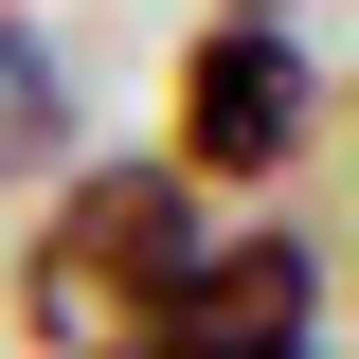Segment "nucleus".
I'll return each mask as SVG.
<instances>
[{
    "label": "nucleus",
    "mask_w": 359,
    "mask_h": 359,
    "mask_svg": "<svg viewBox=\"0 0 359 359\" xmlns=\"http://www.w3.org/2000/svg\"><path fill=\"white\" fill-rule=\"evenodd\" d=\"M180 269H198V198L126 144V162H54V198L0 252V287H18L36 359H144L180 323Z\"/></svg>",
    "instance_id": "f257e3e1"
},
{
    "label": "nucleus",
    "mask_w": 359,
    "mask_h": 359,
    "mask_svg": "<svg viewBox=\"0 0 359 359\" xmlns=\"http://www.w3.org/2000/svg\"><path fill=\"white\" fill-rule=\"evenodd\" d=\"M162 108H180V126L144 144V162H162L180 198H287V162L323 144V72H306L287 18H198Z\"/></svg>",
    "instance_id": "f03ea898"
},
{
    "label": "nucleus",
    "mask_w": 359,
    "mask_h": 359,
    "mask_svg": "<svg viewBox=\"0 0 359 359\" xmlns=\"http://www.w3.org/2000/svg\"><path fill=\"white\" fill-rule=\"evenodd\" d=\"M162 341H198V359H323V233H287V216L198 233Z\"/></svg>",
    "instance_id": "7ed1b4c3"
},
{
    "label": "nucleus",
    "mask_w": 359,
    "mask_h": 359,
    "mask_svg": "<svg viewBox=\"0 0 359 359\" xmlns=\"http://www.w3.org/2000/svg\"><path fill=\"white\" fill-rule=\"evenodd\" d=\"M216 18H269V0H216Z\"/></svg>",
    "instance_id": "39448f33"
},
{
    "label": "nucleus",
    "mask_w": 359,
    "mask_h": 359,
    "mask_svg": "<svg viewBox=\"0 0 359 359\" xmlns=\"http://www.w3.org/2000/svg\"><path fill=\"white\" fill-rule=\"evenodd\" d=\"M144 359H198V341H144Z\"/></svg>",
    "instance_id": "423d86ee"
},
{
    "label": "nucleus",
    "mask_w": 359,
    "mask_h": 359,
    "mask_svg": "<svg viewBox=\"0 0 359 359\" xmlns=\"http://www.w3.org/2000/svg\"><path fill=\"white\" fill-rule=\"evenodd\" d=\"M72 162V72L36 36H0V180H54Z\"/></svg>",
    "instance_id": "20e7f679"
},
{
    "label": "nucleus",
    "mask_w": 359,
    "mask_h": 359,
    "mask_svg": "<svg viewBox=\"0 0 359 359\" xmlns=\"http://www.w3.org/2000/svg\"><path fill=\"white\" fill-rule=\"evenodd\" d=\"M0 36H18V0H0Z\"/></svg>",
    "instance_id": "0eeeda50"
}]
</instances>
